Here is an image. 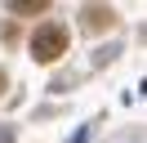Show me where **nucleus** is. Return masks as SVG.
Masks as SVG:
<instances>
[{"instance_id":"obj_3","label":"nucleus","mask_w":147,"mask_h":143,"mask_svg":"<svg viewBox=\"0 0 147 143\" xmlns=\"http://www.w3.org/2000/svg\"><path fill=\"white\" fill-rule=\"evenodd\" d=\"M45 9V0H36V5H13V14H40Z\"/></svg>"},{"instance_id":"obj_1","label":"nucleus","mask_w":147,"mask_h":143,"mask_svg":"<svg viewBox=\"0 0 147 143\" xmlns=\"http://www.w3.org/2000/svg\"><path fill=\"white\" fill-rule=\"evenodd\" d=\"M67 54V27L63 22H45L31 31V58L36 63H54Z\"/></svg>"},{"instance_id":"obj_2","label":"nucleus","mask_w":147,"mask_h":143,"mask_svg":"<svg viewBox=\"0 0 147 143\" xmlns=\"http://www.w3.org/2000/svg\"><path fill=\"white\" fill-rule=\"evenodd\" d=\"M116 22V14H111V9H85V31H102V27H111Z\"/></svg>"},{"instance_id":"obj_4","label":"nucleus","mask_w":147,"mask_h":143,"mask_svg":"<svg viewBox=\"0 0 147 143\" xmlns=\"http://www.w3.org/2000/svg\"><path fill=\"white\" fill-rule=\"evenodd\" d=\"M5 85H9V76H5V72H0V94H5Z\"/></svg>"}]
</instances>
